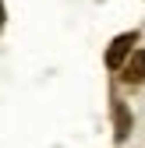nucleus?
<instances>
[{"label": "nucleus", "instance_id": "f257e3e1", "mask_svg": "<svg viewBox=\"0 0 145 148\" xmlns=\"http://www.w3.org/2000/svg\"><path fill=\"white\" fill-rule=\"evenodd\" d=\"M138 49V32H124V35H117V39L110 42V49H106V67L110 71H120L124 67V60L131 57V53Z\"/></svg>", "mask_w": 145, "mask_h": 148}, {"label": "nucleus", "instance_id": "f03ea898", "mask_svg": "<svg viewBox=\"0 0 145 148\" xmlns=\"http://www.w3.org/2000/svg\"><path fill=\"white\" fill-rule=\"evenodd\" d=\"M120 81L124 85H145V49H135L120 67Z\"/></svg>", "mask_w": 145, "mask_h": 148}, {"label": "nucleus", "instance_id": "7ed1b4c3", "mask_svg": "<svg viewBox=\"0 0 145 148\" xmlns=\"http://www.w3.org/2000/svg\"><path fill=\"white\" fill-rule=\"evenodd\" d=\"M131 127H135V116H131V109L124 106L120 99H113V138H117V141H128Z\"/></svg>", "mask_w": 145, "mask_h": 148}]
</instances>
